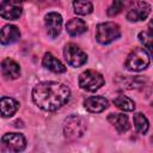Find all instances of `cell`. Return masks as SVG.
Masks as SVG:
<instances>
[{
  "label": "cell",
  "mask_w": 153,
  "mask_h": 153,
  "mask_svg": "<svg viewBox=\"0 0 153 153\" xmlns=\"http://www.w3.org/2000/svg\"><path fill=\"white\" fill-rule=\"evenodd\" d=\"M124 66L130 72H141L149 66V55L148 51L143 48L133 49L126 59Z\"/></svg>",
  "instance_id": "obj_2"
},
{
  "label": "cell",
  "mask_w": 153,
  "mask_h": 153,
  "mask_svg": "<svg viewBox=\"0 0 153 153\" xmlns=\"http://www.w3.org/2000/svg\"><path fill=\"white\" fill-rule=\"evenodd\" d=\"M108 121L116 128V130L120 134H123V133L128 131L129 128H130L128 116L124 115V114H110L108 116Z\"/></svg>",
  "instance_id": "obj_14"
},
{
  "label": "cell",
  "mask_w": 153,
  "mask_h": 153,
  "mask_svg": "<svg viewBox=\"0 0 153 153\" xmlns=\"http://www.w3.org/2000/svg\"><path fill=\"white\" fill-rule=\"evenodd\" d=\"M71 90L59 81H42L32 90L33 103L44 111H55L68 103Z\"/></svg>",
  "instance_id": "obj_1"
},
{
  "label": "cell",
  "mask_w": 153,
  "mask_h": 153,
  "mask_svg": "<svg viewBox=\"0 0 153 153\" xmlns=\"http://www.w3.org/2000/svg\"><path fill=\"white\" fill-rule=\"evenodd\" d=\"M148 31L151 32V33H153V18L149 20V23H148Z\"/></svg>",
  "instance_id": "obj_23"
},
{
  "label": "cell",
  "mask_w": 153,
  "mask_h": 153,
  "mask_svg": "<svg viewBox=\"0 0 153 153\" xmlns=\"http://www.w3.org/2000/svg\"><path fill=\"white\" fill-rule=\"evenodd\" d=\"M19 1H29V0H19Z\"/></svg>",
  "instance_id": "obj_24"
},
{
  "label": "cell",
  "mask_w": 153,
  "mask_h": 153,
  "mask_svg": "<svg viewBox=\"0 0 153 153\" xmlns=\"http://www.w3.org/2000/svg\"><path fill=\"white\" fill-rule=\"evenodd\" d=\"M104 82L105 81L103 75L93 69H87L79 75V86L88 92H94L99 90L104 85Z\"/></svg>",
  "instance_id": "obj_5"
},
{
  "label": "cell",
  "mask_w": 153,
  "mask_h": 153,
  "mask_svg": "<svg viewBox=\"0 0 153 153\" xmlns=\"http://www.w3.org/2000/svg\"><path fill=\"white\" fill-rule=\"evenodd\" d=\"M112 103L115 104L116 108H118V109L122 110V111L129 112V111H134V110H135V103H134V100L130 99V98L127 97V96H123V94L116 96V97L114 98Z\"/></svg>",
  "instance_id": "obj_18"
},
{
  "label": "cell",
  "mask_w": 153,
  "mask_h": 153,
  "mask_svg": "<svg viewBox=\"0 0 153 153\" xmlns=\"http://www.w3.org/2000/svg\"><path fill=\"white\" fill-rule=\"evenodd\" d=\"M139 39L146 47L147 51L153 59V33H151L149 31H142L139 33Z\"/></svg>",
  "instance_id": "obj_21"
},
{
  "label": "cell",
  "mask_w": 153,
  "mask_h": 153,
  "mask_svg": "<svg viewBox=\"0 0 153 153\" xmlns=\"http://www.w3.org/2000/svg\"><path fill=\"white\" fill-rule=\"evenodd\" d=\"M73 8H74V12L76 14L86 16L93 11V5L90 0H74L73 1Z\"/></svg>",
  "instance_id": "obj_20"
},
{
  "label": "cell",
  "mask_w": 153,
  "mask_h": 153,
  "mask_svg": "<svg viewBox=\"0 0 153 153\" xmlns=\"http://www.w3.org/2000/svg\"><path fill=\"white\" fill-rule=\"evenodd\" d=\"M121 36L120 25L114 22H104L97 25L96 39L100 44H109Z\"/></svg>",
  "instance_id": "obj_3"
},
{
  "label": "cell",
  "mask_w": 153,
  "mask_h": 153,
  "mask_svg": "<svg viewBox=\"0 0 153 153\" xmlns=\"http://www.w3.org/2000/svg\"><path fill=\"white\" fill-rule=\"evenodd\" d=\"M20 38V31L16 25L7 24L1 29V43L4 45L12 44Z\"/></svg>",
  "instance_id": "obj_13"
},
{
  "label": "cell",
  "mask_w": 153,
  "mask_h": 153,
  "mask_svg": "<svg viewBox=\"0 0 153 153\" xmlns=\"http://www.w3.org/2000/svg\"><path fill=\"white\" fill-rule=\"evenodd\" d=\"M133 122H134V127L135 129L140 133V134H146L148 128H149V123L147 117L142 114V112H136L133 116Z\"/></svg>",
  "instance_id": "obj_19"
},
{
  "label": "cell",
  "mask_w": 153,
  "mask_h": 153,
  "mask_svg": "<svg viewBox=\"0 0 153 153\" xmlns=\"http://www.w3.org/2000/svg\"><path fill=\"white\" fill-rule=\"evenodd\" d=\"M123 5H124L123 0H112L111 5L108 8V16H110V17L117 16L123 10Z\"/></svg>",
  "instance_id": "obj_22"
},
{
  "label": "cell",
  "mask_w": 153,
  "mask_h": 153,
  "mask_svg": "<svg viewBox=\"0 0 153 153\" xmlns=\"http://www.w3.org/2000/svg\"><path fill=\"white\" fill-rule=\"evenodd\" d=\"M86 130V122L79 115H71L63 122V133L68 139H78L84 135Z\"/></svg>",
  "instance_id": "obj_4"
},
{
  "label": "cell",
  "mask_w": 153,
  "mask_h": 153,
  "mask_svg": "<svg viewBox=\"0 0 153 153\" xmlns=\"http://www.w3.org/2000/svg\"><path fill=\"white\" fill-rule=\"evenodd\" d=\"M149 13H151V5L147 4L146 1H137L127 12V19L129 22H141L145 20Z\"/></svg>",
  "instance_id": "obj_9"
},
{
  "label": "cell",
  "mask_w": 153,
  "mask_h": 153,
  "mask_svg": "<svg viewBox=\"0 0 153 153\" xmlns=\"http://www.w3.org/2000/svg\"><path fill=\"white\" fill-rule=\"evenodd\" d=\"M42 63L48 71H50L53 73H57L59 74V73H65L67 71V67L60 60H57L51 53H45L44 54Z\"/></svg>",
  "instance_id": "obj_12"
},
{
  "label": "cell",
  "mask_w": 153,
  "mask_h": 153,
  "mask_svg": "<svg viewBox=\"0 0 153 153\" xmlns=\"http://www.w3.org/2000/svg\"><path fill=\"white\" fill-rule=\"evenodd\" d=\"M63 56H65V60L67 61V63L72 67H80V66L85 65L87 61L86 53L74 43H69L65 47Z\"/></svg>",
  "instance_id": "obj_6"
},
{
  "label": "cell",
  "mask_w": 153,
  "mask_h": 153,
  "mask_svg": "<svg viewBox=\"0 0 153 153\" xmlns=\"http://www.w3.org/2000/svg\"><path fill=\"white\" fill-rule=\"evenodd\" d=\"M44 24L48 35L51 38H55L60 35L62 27V17L57 12H49L44 18Z\"/></svg>",
  "instance_id": "obj_10"
},
{
  "label": "cell",
  "mask_w": 153,
  "mask_h": 153,
  "mask_svg": "<svg viewBox=\"0 0 153 153\" xmlns=\"http://www.w3.org/2000/svg\"><path fill=\"white\" fill-rule=\"evenodd\" d=\"M84 106L87 111L98 114V112L104 111L109 106V102H108V99H105L102 96H92V97H88L85 99Z\"/></svg>",
  "instance_id": "obj_11"
},
{
  "label": "cell",
  "mask_w": 153,
  "mask_h": 153,
  "mask_svg": "<svg viewBox=\"0 0 153 153\" xmlns=\"http://www.w3.org/2000/svg\"><path fill=\"white\" fill-rule=\"evenodd\" d=\"M1 72L7 79H17L20 75V67L14 60L5 59L1 62Z\"/></svg>",
  "instance_id": "obj_15"
},
{
  "label": "cell",
  "mask_w": 153,
  "mask_h": 153,
  "mask_svg": "<svg viewBox=\"0 0 153 153\" xmlns=\"http://www.w3.org/2000/svg\"><path fill=\"white\" fill-rule=\"evenodd\" d=\"M1 145L8 152H22L26 147V139L19 133H7L1 137Z\"/></svg>",
  "instance_id": "obj_7"
},
{
  "label": "cell",
  "mask_w": 153,
  "mask_h": 153,
  "mask_svg": "<svg viewBox=\"0 0 153 153\" xmlns=\"http://www.w3.org/2000/svg\"><path fill=\"white\" fill-rule=\"evenodd\" d=\"M23 13V6L19 0H2L0 5V16L7 20H17Z\"/></svg>",
  "instance_id": "obj_8"
},
{
  "label": "cell",
  "mask_w": 153,
  "mask_h": 153,
  "mask_svg": "<svg viewBox=\"0 0 153 153\" xmlns=\"http://www.w3.org/2000/svg\"><path fill=\"white\" fill-rule=\"evenodd\" d=\"M66 30L71 36H80L87 30V24L80 18H72L66 24Z\"/></svg>",
  "instance_id": "obj_16"
},
{
  "label": "cell",
  "mask_w": 153,
  "mask_h": 153,
  "mask_svg": "<svg viewBox=\"0 0 153 153\" xmlns=\"http://www.w3.org/2000/svg\"><path fill=\"white\" fill-rule=\"evenodd\" d=\"M0 105H1V116L2 117L13 116L19 108L18 102L11 97H1Z\"/></svg>",
  "instance_id": "obj_17"
}]
</instances>
